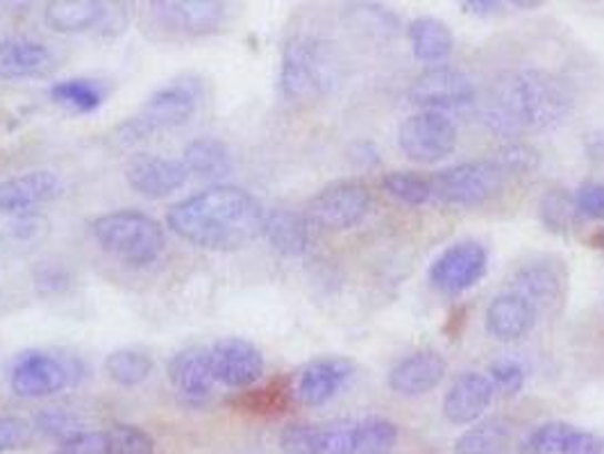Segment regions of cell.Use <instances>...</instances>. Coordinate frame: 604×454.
Segmentation results:
<instances>
[{"mask_svg":"<svg viewBox=\"0 0 604 454\" xmlns=\"http://www.w3.org/2000/svg\"><path fill=\"white\" fill-rule=\"evenodd\" d=\"M573 107L575 96L566 80L541 69H521L493 80L482 105V121L493 134L514 140L556 127Z\"/></svg>","mask_w":604,"mask_h":454,"instance_id":"cell-1","label":"cell"},{"mask_svg":"<svg viewBox=\"0 0 604 454\" xmlns=\"http://www.w3.org/2000/svg\"><path fill=\"white\" fill-rule=\"evenodd\" d=\"M266 211L259 200L239 189L216 185L173 205L166 223L175 235L205 250L229 252L255 241L264 233Z\"/></svg>","mask_w":604,"mask_h":454,"instance_id":"cell-2","label":"cell"},{"mask_svg":"<svg viewBox=\"0 0 604 454\" xmlns=\"http://www.w3.org/2000/svg\"><path fill=\"white\" fill-rule=\"evenodd\" d=\"M337 82L339 58L328 41L307 34L287 41L280 66V89L287 101H318L330 94Z\"/></svg>","mask_w":604,"mask_h":454,"instance_id":"cell-3","label":"cell"},{"mask_svg":"<svg viewBox=\"0 0 604 454\" xmlns=\"http://www.w3.org/2000/svg\"><path fill=\"white\" fill-rule=\"evenodd\" d=\"M91 235L103 250L130 266L153 264L166 244L162 225L136 209H119L91 223Z\"/></svg>","mask_w":604,"mask_h":454,"instance_id":"cell-4","label":"cell"},{"mask_svg":"<svg viewBox=\"0 0 604 454\" xmlns=\"http://www.w3.org/2000/svg\"><path fill=\"white\" fill-rule=\"evenodd\" d=\"M201 103V84L194 78H177L139 107L134 116L123 121L116 127V142L123 146H132L149 140L155 132L175 127L184 121H190Z\"/></svg>","mask_w":604,"mask_h":454,"instance_id":"cell-5","label":"cell"},{"mask_svg":"<svg viewBox=\"0 0 604 454\" xmlns=\"http://www.w3.org/2000/svg\"><path fill=\"white\" fill-rule=\"evenodd\" d=\"M504 179L491 159H480L441 168L430 177V185L432 198L443 205L480 207L502 192Z\"/></svg>","mask_w":604,"mask_h":454,"instance_id":"cell-6","label":"cell"},{"mask_svg":"<svg viewBox=\"0 0 604 454\" xmlns=\"http://www.w3.org/2000/svg\"><path fill=\"white\" fill-rule=\"evenodd\" d=\"M373 207V196L357 179H337L323 187L307 203V220L323 230H350L357 227Z\"/></svg>","mask_w":604,"mask_h":454,"instance_id":"cell-7","label":"cell"},{"mask_svg":"<svg viewBox=\"0 0 604 454\" xmlns=\"http://www.w3.org/2000/svg\"><path fill=\"white\" fill-rule=\"evenodd\" d=\"M457 125L441 112L409 116L398 130L400 151L418 164H437L454 153Z\"/></svg>","mask_w":604,"mask_h":454,"instance_id":"cell-8","label":"cell"},{"mask_svg":"<svg viewBox=\"0 0 604 454\" xmlns=\"http://www.w3.org/2000/svg\"><path fill=\"white\" fill-rule=\"evenodd\" d=\"M475 82L461 69L450 64H437L423 71L407 91L409 103L423 107V112L467 107L475 101Z\"/></svg>","mask_w":604,"mask_h":454,"instance_id":"cell-9","label":"cell"},{"mask_svg":"<svg viewBox=\"0 0 604 454\" xmlns=\"http://www.w3.org/2000/svg\"><path fill=\"white\" fill-rule=\"evenodd\" d=\"M280 447L285 454H359V421L289 425L280 434Z\"/></svg>","mask_w":604,"mask_h":454,"instance_id":"cell-10","label":"cell"},{"mask_svg":"<svg viewBox=\"0 0 604 454\" xmlns=\"http://www.w3.org/2000/svg\"><path fill=\"white\" fill-rule=\"evenodd\" d=\"M71 384L69 363L55 354L28 350L21 352L10 371V386L19 398H49Z\"/></svg>","mask_w":604,"mask_h":454,"instance_id":"cell-11","label":"cell"},{"mask_svg":"<svg viewBox=\"0 0 604 454\" xmlns=\"http://www.w3.org/2000/svg\"><path fill=\"white\" fill-rule=\"evenodd\" d=\"M489 266V252L478 241H459L443 250L430 268V282L443 293H461L478 285Z\"/></svg>","mask_w":604,"mask_h":454,"instance_id":"cell-12","label":"cell"},{"mask_svg":"<svg viewBox=\"0 0 604 454\" xmlns=\"http://www.w3.org/2000/svg\"><path fill=\"white\" fill-rule=\"evenodd\" d=\"M514 293L523 296L536 313L560 311L569 293V276L560 261L534 259L519 268Z\"/></svg>","mask_w":604,"mask_h":454,"instance_id":"cell-13","label":"cell"},{"mask_svg":"<svg viewBox=\"0 0 604 454\" xmlns=\"http://www.w3.org/2000/svg\"><path fill=\"white\" fill-rule=\"evenodd\" d=\"M209 350L216 382L229 389L253 386L264 373L262 352L246 339L225 337L218 339Z\"/></svg>","mask_w":604,"mask_h":454,"instance_id":"cell-14","label":"cell"},{"mask_svg":"<svg viewBox=\"0 0 604 454\" xmlns=\"http://www.w3.org/2000/svg\"><path fill=\"white\" fill-rule=\"evenodd\" d=\"M352 361L344 357H320L309 361L298 373L294 384V395L307 406H320L330 402L352 378Z\"/></svg>","mask_w":604,"mask_h":454,"instance_id":"cell-15","label":"cell"},{"mask_svg":"<svg viewBox=\"0 0 604 454\" xmlns=\"http://www.w3.org/2000/svg\"><path fill=\"white\" fill-rule=\"evenodd\" d=\"M190 173L182 162L157 157V155H136L125 168L127 185L146 198L160 200L184 187Z\"/></svg>","mask_w":604,"mask_h":454,"instance_id":"cell-16","label":"cell"},{"mask_svg":"<svg viewBox=\"0 0 604 454\" xmlns=\"http://www.w3.org/2000/svg\"><path fill=\"white\" fill-rule=\"evenodd\" d=\"M153 17L166 30L180 34H207L214 32L225 19V6L212 0H162L153 3Z\"/></svg>","mask_w":604,"mask_h":454,"instance_id":"cell-17","label":"cell"},{"mask_svg":"<svg viewBox=\"0 0 604 454\" xmlns=\"http://www.w3.org/2000/svg\"><path fill=\"white\" fill-rule=\"evenodd\" d=\"M62 179L51 171H30L0 182V211L25 214L62 196Z\"/></svg>","mask_w":604,"mask_h":454,"instance_id":"cell-18","label":"cell"},{"mask_svg":"<svg viewBox=\"0 0 604 454\" xmlns=\"http://www.w3.org/2000/svg\"><path fill=\"white\" fill-rule=\"evenodd\" d=\"M446 373L448 363L439 352L421 350L396 363L389 373V386L393 393L405 398L426 395L441 384Z\"/></svg>","mask_w":604,"mask_h":454,"instance_id":"cell-19","label":"cell"},{"mask_svg":"<svg viewBox=\"0 0 604 454\" xmlns=\"http://www.w3.org/2000/svg\"><path fill=\"white\" fill-rule=\"evenodd\" d=\"M495 395L493 382L482 373H463L457 378L446 393L443 416L452 425H471L475 423L491 404Z\"/></svg>","mask_w":604,"mask_h":454,"instance_id":"cell-20","label":"cell"},{"mask_svg":"<svg viewBox=\"0 0 604 454\" xmlns=\"http://www.w3.org/2000/svg\"><path fill=\"white\" fill-rule=\"evenodd\" d=\"M534 321H536V311L523 296L514 291L495 296L489 302L487 316H484L487 332L502 343L523 339L532 330Z\"/></svg>","mask_w":604,"mask_h":454,"instance_id":"cell-21","label":"cell"},{"mask_svg":"<svg viewBox=\"0 0 604 454\" xmlns=\"http://www.w3.org/2000/svg\"><path fill=\"white\" fill-rule=\"evenodd\" d=\"M55 66V55L49 45L12 37L0 41V80H23L45 75Z\"/></svg>","mask_w":604,"mask_h":454,"instance_id":"cell-22","label":"cell"},{"mask_svg":"<svg viewBox=\"0 0 604 454\" xmlns=\"http://www.w3.org/2000/svg\"><path fill=\"white\" fill-rule=\"evenodd\" d=\"M168 380L184 395L190 398L207 395L216 382L212 350L187 348L173 354L168 361Z\"/></svg>","mask_w":604,"mask_h":454,"instance_id":"cell-23","label":"cell"},{"mask_svg":"<svg viewBox=\"0 0 604 454\" xmlns=\"http://www.w3.org/2000/svg\"><path fill=\"white\" fill-rule=\"evenodd\" d=\"M270 248L285 257H300L309 248V220L289 209L266 211L264 233Z\"/></svg>","mask_w":604,"mask_h":454,"instance_id":"cell-24","label":"cell"},{"mask_svg":"<svg viewBox=\"0 0 604 454\" xmlns=\"http://www.w3.org/2000/svg\"><path fill=\"white\" fill-rule=\"evenodd\" d=\"M407 37L411 43V53L418 62L441 64L452 55V49H454L452 30L434 17L413 19L407 25Z\"/></svg>","mask_w":604,"mask_h":454,"instance_id":"cell-25","label":"cell"},{"mask_svg":"<svg viewBox=\"0 0 604 454\" xmlns=\"http://www.w3.org/2000/svg\"><path fill=\"white\" fill-rule=\"evenodd\" d=\"M108 17V8L96 0H55L43 10V21L55 32H84Z\"/></svg>","mask_w":604,"mask_h":454,"instance_id":"cell-26","label":"cell"},{"mask_svg":"<svg viewBox=\"0 0 604 454\" xmlns=\"http://www.w3.org/2000/svg\"><path fill=\"white\" fill-rule=\"evenodd\" d=\"M182 166L201 179H221L232 171V157L223 142L212 136L194 140L182 153Z\"/></svg>","mask_w":604,"mask_h":454,"instance_id":"cell-27","label":"cell"},{"mask_svg":"<svg viewBox=\"0 0 604 454\" xmlns=\"http://www.w3.org/2000/svg\"><path fill=\"white\" fill-rule=\"evenodd\" d=\"M539 216L545 230L560 237H569L582 218L575 205V196L562 187L547 189L539 203Z\"/></svg>","mask_w":604,"mask_h":454,"instance_id":"cell-28","label":"cell"},{"mask_svg":"<svg viewBox=\"0 0 604 454\" xmlns=\"http://www.w3.org/2000/svg\"><path fill=\"white\" fill-rule=\"evenodd\" d=\"M51 99L66 110L86 114L103 105V86L94 80H82V78L62 80L51 86Z\"/></svg>","mask_w":604,"mask_h":454,"instance_id":"cell-29","label":"cell"},{"mask_svg":"<svg viewBox=\"0 0 604 454\" xmlns=\"http://www.w3.org/2000/svg\"><path fill=\"white\" fill-rule=\"evenodd\" d=\"M509 438V423L502 419L482 421L475 427L463 432L457 443V454H495Z\"/></svg>","mask_w":604,"mask_h":454,"instance_id":"cell-30","label":"cell"},{"mask_svg":"<svg viewBox=\"0 0 604 454\" xmlns=\"http://www.w3.org/2000/svg\"><path fill=\"white\" fill-rule=\"evenodd\" d=\"M105 371L119 386H139L153 373V359L139 350H116L105 359Z\"/></svg>","mask_w":604,"mask_h":454,"instance_id":"cell-31","label":"cell"},{"mask_svg":"<svg viewBox=\"0 0 604 454\" xmlns=\"http://www.w3.org/2000/svg\"><path fill=\"white\" fill-rule=\"evenodd\" d=\"M346 10H348L352 23L370 37H376L380 41H385V39L389 41L400 34L402 23H400L398 14L378 6V3H352Z\"/></svg>","mask_w":604,"mask_h":454,"instance_id":"cell-32","label":"cell"},{"mask_svg":"<svg viewBox=\"0 0 604 454\" xmlns=\"http://www.w3.org/2000/svg\"><path fill=\"white\" fill-rule=\"evenodd\" d=\"M382 187L405 205L418 207L432 198L430 177L418 175L413 171H391L382 177Z\"/></svg>","mask_w":604,"mask_h":454,"instance_id":"cell-33","label":"cell"},{"mask_svg":"<svg viewBox=\"0 0 604 454\" xmlns=\"http://www.w3.org/2000/svg\"><path fill=\"white\" fill-rule=\"evenodd\" d=\"M577 427L554 421V423H545L541 427H536L534 432H530L521 445L519 452L521 454H564L571 436L575 434Z\"/></svg>","mask_w":604,"mask_h":454,"instance_id":"cell-34","label":"cell"},{"mask_svg":"<svg viewBox=\"0 0 604 454\" xmlns=\"http://www.w3.org/2000/svg\"><path fill=\"white\" fill-rule=\"evenodd\" d=\"M489 159L495 164V168L504 177H509V175H528V173H534L541 166V153L534 146L523 144V142L504 144Z\"/></svg>","mask_w":604,"mask_h":454,"instance_id":"cell-35","label":"cell"},{"mask_svg":"<svg viewBox=\"0 0 604 454\" xmlns=\"http://www.w3.org/2000/svg\"><path fill=\"white\" fill-rule=\"evenodd\" d=\"M398 443L396 423L370 416L359 421V454H389Z\"/></svg>","mask_w":604,"mask_h":454,"instance_id":"cell-36","label":"cell"},{"mask_svg":"<svg viewBox=\"0 0 604 454\" xmlns=\"http://www.w3.org/2000/svg\"><path fill=\"white\" fill-rule=\"evenodd\" d=\"M110 454H155V441L134 425H114L108 432Z\"/></svg>","mask_w":604,"mask_h":454,"instance_id":"cell-37","label":"cell"},{"mask_svg":"<svg viewBox=\"0 0 604 454\" xmlns=\"http://www.w3.org/2000/svg\"><path fill=\"white\" fill-rule=\"evenodd\" d=\"M34 430L41 432L43 436L58 438L62 443L78 436V434H82L80 421L73 414L62 412V409H45V412H41L34 419Z\"/></svg>","mask_w":604,"mask_h":454,"instance_id":"cell-38","label":"cell"},{"mask_svg":"<svg viewBox=\"0 0 604 454\" xmlns=\"http://www.w3.org/2000/svg\"><path fill=\"white\" fill-rule=\"evenodd\" d=\"M489 380L504 395H516L523 389V384H525V369L521 367L519 361L500 359V361L491 363Z\"/></svg>","mask_w":604,"mask_h":454,"instance_id":"cell-39","label":"cell"},{"mask_svg":"<svg viewBox=\"0 0 604 454\" xmlns=\"http://www.w3.org/2000/svg\"><path fill=\"white\" fill-rule=\"evenodd\" d=\"M32 438V425L19 416L0 414V452H12Z\"/></svg>","mask_w":604,"mask_h":454,"instance_id":"cell-40","label":"cell"},{"mask_svg":"<svg viewBox=\"0 0 604 454\" xmlns=\"http://www.w3.org/2000/svg\"><path fill=\"white\" fill-rule=\"evenodd\" d=\"M53 454H110L108 432H82L64 441Z\"/></svg>","mask_w":604,"mask_h":454,"instance_id":"cell-41","label":"cell"},{"mask_svg":"<svg viewBox=\"0 0 604 454\" xmlns=\"http://www.w3.org/2000/svg\"><path fill=\"white\" fill-rule=\"evenodd\" d=\"M575 205L580 216L604 220V185H600V182H584L575 192Z\"/></svg>","mask_w":604,"mask_h":454,"instance_id":"cell-42","label":"cell"},{"mask_svg":"<svg viewBox=\"0 0 604 454\" xmlns=\"http://www.w3.org/2000/svg\"><path fill=\"white\" fill-rule=\"evenodd\" d=\"M564 454H604V438L593 432L575 430Z\"/></svg>","mask_w":604,"mask_h":454,"instance_id":"cell-43","label":"cell"},{"mask_svg":"<svg viewBox=\"0 0 604 454\" xmlns=\"http://www.w3.org/2000/svg\"><path fill=\"white\" fill-rule=\"evenodd\" d=\"M348 157L361 166V168H376L380 166V151L373 142H368V140H359L355 142L350 148H348Z\"/></svg>","mask_w":604,"mask_h":454,"instance_id":"cell-44","label":"cell"},{"mask_svg":"<svg viewBox=\"0 0 604 454\" xmlns=\"http://www.w3.org/2000/svg\"><path fill=\"white\" fill-rule=\"evenodd\" d=\"M461 10L473 17H495L502 10L498 0H461Z\"/></svg>","mask_w":604,"mask_h":454,"instance_id":"cell-45","label":"cell"},{"mask_svg":"<svg viewBox=\"0 0 604 454\" xmlns=\"http://www.w3.org/2000/svg\"><path fill=\"white\" fill-rule=\"evenodd\" d=\"M588 246L595 250H604V225L597 227V230L588 237Z\"/></svg>","mask_w":604,"mask_h":454,"instance_id":"cell-46","label":"cell"},{"mask_svg":"<svg viewBox=\"0 0 604 454\" xmlns=\"http://www.w3.org/2000/svg\"><path fill=\"white\" fill-rule=\"evenodd\" d=\"M511 8H521V10H536L541 8L539 0H514V3H511Z\"/></svg>","mask_w":604,"mask_h":454,"instance_id":"cell-47","label":"cell"}]
</instances>
